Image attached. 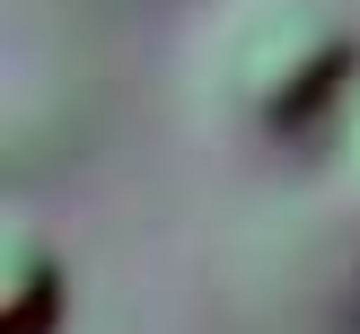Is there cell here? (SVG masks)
<instances>
[{
    "instance_id": "cell-1",
    "label": "cell",
    "mask_w": 360,
    "mask_h": 334,
    "mask_svg": "<svg viewBox=\"0 0 360 334\" xmlns=\"http://www.w3.org/2000/svg\"><path fill=\"white\" fill-rule=\"evenodd\" d=\"M211 88H220V105L238 123L290 132V123L326 115L334 97L352 105L360 44L326 0H246L211 35Z\"/></svg>"
},
{
    "instance_id": "cell-3",
    "label": "cell",
    "mask_w": 360,
    "mask_h": 334,
    "mask_svg": "<svg viewBox=\"0 0 360 334\" xmlns=\"http://www.w3.org/2000/svg\"><path fill=\"white\" fill-rule=\"evenodd\" d=\"M343 150H352V167H360V88H352V123H343Z\"/></svg>"
},
{
    "instance_id": "cell-2",
    "label": "cell",
    "mask_w": 360,
    "mask_h": 334,
    "mask_svg": "<svg viewBox=\"0 0 360 334\" xmlns=\"http://www.w3.org/2000/svg\"><path fill=\"white\" fill-rule=\"evenodd\" d=\"M62 326V264L27 220L0 238V334H53Z\"/></svg>"
}]
</instances>
